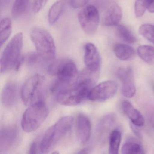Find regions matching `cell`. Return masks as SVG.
<instances>
[{
    "mask_svg": "<svg viewBox=\"0 0 154 154\" xmlns=\"http://www.w3.org/2000/svg\"><path fill=\"white\" fill-rule=\"evenodd\" d=\"M97 80L85 72L76 83L57 92V102L65 106H74L80 104L88 98L89 92Z\"/></svg>",
    "mask_w": 154,
    "mask_h": 154,
    "instance_id": "6da1fadb",
    "label": "cell"
},
{
    "mask_svg": "<svg viewBox=\"0 0 154 154\" xmlns=\"http://www.w3.org/2000/svg\"><path fill=\"white\" fill-rule=\"evenodd\" d=\"M50 74L57 76V80L52 87L53 91L68 88L78 81V72L75 63L68 59L57 60L48 68Z\"/></svg>",
    "mask_w": 154,
    "mask_h": 154,
    "instance_id": "7a4b0ae2",
    "label": "cell"
},
{
    "mask_svg": "<svg viewBox=\"0 0 154 154\" xmlns=\"http://www.w3.org/2000/svg\"><path fill=\"white\" fill-rule=\"evenodd\" d=\"M73 121L72 116H65L50 127L46 131L40 142L39 146L41 152L47 153L52 150L70 131Z\"/></svg>",
    "mask_w": 154,
    "mask_h": 154,
    "instance_id": "3957f363",
    "label": "cell"
},
{
    "mask_svg": "<svg viewBox=\"0 0 154 154\" xmlns=\"http://www.w3.org/2000/svg\"><path fill=\"white\" fill-rule=\"evenodd\" d=\"M23 45V34L17 33L6 46L2 55L1 73L6 72L13 69H18L23 61L21 56Z\"/></svg>",
    "mask_w": 154,
    "mask_h": 154,
    "instance_id": "277c9868",
    "label": "cell"
},
{
    "mask_svg": "<svg viewBox=\"0 0 154 154\" xmlns=\"http://www.w3.org/2000/svg\"><path fill=\"white\" fill-rule=\"evenodd\" d=\"M48 114L45 103L41 100L37 101L25 111L21 120V127L27 132L35 131L44 122Z\"/></svg>",
    "mask_w": 154,
    "mask_h": 154,
    "instance_id": "5b68a950",
    "label": "cell"
},
{
    "mask_svg": "<svg viewBox=\"0 0 154 154\" xmlns=\"http://www.w3.org/2000/svg\"><path fill=\"white\" fill-rule=\"evenodd\" d=\"M30 38L42 58L47 60L54 59L56 48L53 37L49 32L41 28L33 29L30 33Z\"/></svg>",
    "mask_w": 154,
    "mask_h": 154,
    "instance_id": "8992f818",
    "label": "cell"
},
{
    "mask_svg": "<svg viewBox=\"0 0 154 154\" xmlns=\"http://www.w3.org/2000/svg\"><path fill=\"white\" fill-rule=\"evenodd\" d=\"M78 20L81 28L85 34L94 35L97 31L100 23L99 11L93 5L85 6L78 13Z\"/></svg>",
    "mask_w": 154,
    "mask_h": 154,
    "instance_id": "52a82bcc",
    "label": "cell"
},
{
    "mask_svg": "<svg viewBox=\"0 0 154 154\" xmlns=\"http://www.w3.org/2000/svg\"><path fill=\"white\" fill-rule=\"evenodd\" d=\"M44 83V77L38 74L31 76L26 81L21 91V99L25 105H30L36 102Z\"/></svg>",
    "mask_w": 154,
    "mask_h": 154,
    "instance_id": "ba28073f",
    "label": "cell"
},
{
    "mask_svg": "<svg viewBox=\"0 0 154 154\" xmlns=\"http://www.w3.org/2000/svg\"><path fill=\"white\" fill-rule=\"evenodd\" d=\"M118 88L115 81L109 80L102 82L91 89L88 99L93 101H105L116 94Z\"/></svg>",
    "mask_w": 154,
    "mask_h": 154,
    "instance_id": "9c48e42d",
    "label": "cell"
},
{
    "mask_svg": "<svg viewBox=\"0 0 154 154\" xmlns=\"http://www.w3.org/2000/svg\"><path fill=\"white\" fill-rule=\"evenodd\" d=\"M84 60L86 66V72L98 77L101 60L99 51L93 44L88 43L85 45Z\"/></svg>",
    "mask_w": 154,
    "mask_h": 154,
    "instance_id": "30bf717a",
    "label": "cell"
},
{
    "mask_svg": "<svg viewBox=\"0 0 154 154\" xmlns=\"http://www.w3.org/2000/svg\"><path fill=\"white\" fill-rule=\"evenodd\" d=\"M117 75L122 83V93L127 98L133 97L136 93L133 71L130 67L119 68L117 71Z\"/></svg>",
    "mask_w": 154,
    "mask_h": 154,
    "instance_id": "8fae6325",
    "label": "cell"
},
{
    "mask_svg": "<svg viewBox=\"0 0 154 154\" xmlns=\"http://www.w3.org/2000/svg\"><path fill=\"white\" fill-rule=\"evenodd\" d=\"M18 130L15 126L3 127L0 131V152L4 153L10 149L17 141Z\"/></svg>",
    "mask_w": 154,
    "mask_h": 154,
    "instance_id": "7c38bea8",
    "label": "cell"
},
{
    "mask_svg": "<svg viewBox=\"0 0 154 154\" xmlns=\"http://www.w3.org/2000/svg\"><path fill=\"white\" fill-rule=\"evenodd\" d=\"M76 135L80 142L85 143L91 135V125L89 118L83 114H78L76 121Z\"/></svg>",
    "mask_w": 154,
    "mask_h": 154,
    "instance_id": "4fadbf2b",
    "label": "cell"
},
{
    "mask_svg": "<svg viewBox=\"0 0 154 154\" xmlns=\"http://www.w3.org/2000/svg\"><path fill=\"white\" fill-rule=\"evenodd\" d=\"M17 85L12 81L7 83L2 93V102L3 105L8 108L13 107L17 103Z\"/></svg>",
    "mask_w": 154,
    "mask_h": 154,
    "instance_id": "5bb4252c",
    "label": "cell"
},
{
    "mask_svg": "<svg viewBox=\"0 0 154 154\" xmlns=\"http://www.w3.org/2000/svg\"><path fill=\"white\" fill-rule=\"evenodd\" d=\"M122 12L120 7L113 4L107 9L103 18L102 25L105 26H117L121 20Z\"/></svg>",
    "mask_w": 154,
    "mask_h": 154,
    "instance_id": "9a60e30c",
    "label": "cell"
},
{
    "mask_svg": "<svg viewBox=\"0 0 154 154\" xmlns=\"http://www.w3.org/2000/svg\"><path fill=\"white\" fill-rule=\"evenodd\" d=\"M124 113L131 121L133 125L142 127L145 124V119L140 112L128 101H123L122 103Z\"/></svg>",
    "mask_w": 154,
    "mask_h": 154,
    "instance_id": "2e32d148",
    "label": "cell"
},
{
    "mask_svg": "<svg viewBox=\"0 0 154 154\" xmlns=\"http://www.w3.org/2000/svg\"><path fill=\"white\" fill-rule=\"evenodd\" d=\"M69 0H58L50 8L48 13V21L50 25H54L57 21L63 12Z\"/></svg>",
    "mask_w": 154,
    "mask_h": 154,
    "instance_id": "e0dca14e",
    "label": "cell"
},
{
    "mask_svg": "<svg viewBox=\"0 0 154 154\" xmlns=\"http://www.w3.org/2000/svg\"><path fill=\"white\" fill-rule=\"evenodd\" d=\"M113 51L116 57L122 61H130L136 55L134 48L126 44H116L113 47Z\"/></svg>",
    "mask_w": 154,
    "mask_h": 154,
    "instance_id": "ac0fdd59",
    "label": "cell"
},
{
    "mask_svg": "<svg viewBox=\"0 0 154 154\" xmlns=\"http://www.w3.org/2000/svg\"><path fill=\"white\" fill-rule=\"evenodd\" d=\"M12 21L9 18H4L0 23V45L1 47L8 39L12 32Z\"/></svg>",
    "mask_w": 154,
    "mask_h": 154,
    "instance_id": "d6986e66",
    "label": "cell"
},
{
    "mask_svg": "<svg viewBox=\"0 0 154 154\" xmlns=\"http://www.w3.org/2000/svg\"><path fill=\"white\" fill-rule=\"evenodd\" d=\"M139 57L144 62L151 65H154V47L148 45H141L137 49Z\"/></svg>",
    "mask_w": 154,
    "mask_h": 154,
    "instance_id": "ffe728a7",
    "label": "cell"
},
{
    "mask_svg": "<svg viewBox=\"0 0 154 154\" xmlns=\"http://www.w3.org/2000/svg\"><path fill=\"white\" fill-rule=\"evenodd\" d=\"M123 154H144V150L141 144L133 140H129L125 142L122 147Z\"/></svg>",
    "mask_w": 154,
    "mask_h": 154,
    "instance_id": "44dd1931",
    "label": "cell"
},
{
    "mask_svg": "<svg viewBox=\"0 0 154 154\" xmlns=\"http://www.w3.org/2000/svg\"><path fill=\"white\" fill-rule=\"evenodd\" d=\"M121 141V133L118 130L112 131L110 135L109 143V153L111 154H118Z\"/></svg>",
    "mask_w": 154,
    "mask_h": 154,
    "instance_id": "7402d4cb",
    "label": "cell"
},
{
    "mask_svg": "<svg viewBox=\"0 0 154 154\" xmlns=\"http://www.w3.org/2000/svg\"><path fill=\"white\" fill-rule=\"evenodd\" d=\"M116 34L121 40L128 44H133L137 41L136 37L131 31L123 25H119L117 26Z\"/></svg>",
    "mask_w": 154,
    "mask_h": 154,
    "instance_id": "603a6c76",
    "label": "cell"
},
{
    "mask_svg": "<svg viewBox=\"0 0 154 154\" xmlns=\"http://www.w3.org/2000/svg\"><path fill=\"white\" fill-rule=\"evenodd\" d=\"M29 0H15L12 8V16L17 18L24 15L29 5Z\"/></svg>",
    "mask_w": 154,
    "mask_h": 154,
    "instance_id": "cb8c5ba5",
    "label": "cell"
},
{
    "mask_svg": "<svg viewBox=\"0 0 154 154\" xmlns=\"http://www.w3.org/2000/svg\"><path fill=\"white\" fill-rule=\"evenodd\" d=\"M139 31L142 36L154 44V26L144 24L140 27Z\"/></svg>",
    "mask_w": 154,
    "mask_h": 154,
    "instance_id": "d4e9b609",
    "label": "cell"
},
{
    "mask_svg": "<svg viewBox=\"0 0 154 154\" xmlns=\"http://www.w3.org/2000/svg\"><path fill=\"white\" fill-rule=\"evenodd\" d=\"M148 0H136L135 4V15L137 18H140L144 15L147 9Z\"/></svg>",
    "mask_w": 154,
    "mask_h": 154,
    "instance_id": "484cf974",
    "label": "cell"
},
{
    "mask_svg": "<svg viewBox=\"0 0 154 154\" xmlns=\"http://www.w3.org/2000/svg\"><path fill=\"white\" fill-rule=\"evenodd\" d=\"M40 57H42L38 52H31L27 54L26 57L23 58V60H25L29 65H32L37 63Z\"/></svg>",
    "mask_w": 154,
    "mask_h": 154,
    "instance_id": "4316f807",
    "label": "cell"
},
{
    "mask_svg": "<svg viewBox=\"0 0 154 154\" xmlns=\"http://www.w3.org/2000/svg\"><path fill=\"white\" fill-rule=\"evenodd\" d=\"M48 1V0H34L32 7L34 13H38L45 6Z\"/></svg>",
    "mask_w": 154,
    "mask_h": 154,
    "instance_id": "83f0119b",
    "label": "cell"
},
{
    "mask_svg": "<svg viewBox=\"0 0 154 154\" xmlns=\"http://www.w3.org/2000/svg\"><path fill=\"white\" fill-rule=\"evenodd\" d=\"M89 0H69V5L73 8H79L84 7Z\"/></svg>",
    "mask_w": 154,
    "mask_h": 154,
    "instance_id": "f1b7e54d",
    "label": "cell"
},
{
    "mask_svg": "<svg viewBox=\"0 0 154 154\" xmlns=\"http://www.w3.org/2000/svg\"><path fill=\"white\" fill-rule=\"evenodd\" d=\"M38 145L36 141H34L31 144L29 149V154H36L37 153Z\"/></svg>",
    "mask_w": 154,
    "mask_h": 154,
    "instance_id": "f546056e",
    "label": "cell"
},
{
    "mask_svg": "<svg viewBox=\"0 0 154 154\" xmlns=\"http://www.w3.org/2000/svg\"><path fill=\"white\" fill-rule=\"evenodd\" d=\"M147 10L150 13H154V0H148Z\"/></svg>",
    "mask_w": 154,
    "mask_h": 154,
    "instance_id": "4dcf8cb0",
    "label": "cell"
}]
</instances>
